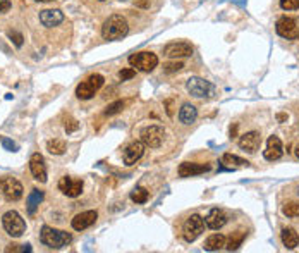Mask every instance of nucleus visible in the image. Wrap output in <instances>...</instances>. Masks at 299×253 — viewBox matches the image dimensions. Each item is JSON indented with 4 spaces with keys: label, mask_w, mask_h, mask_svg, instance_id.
<instances>
[{
    "label": "nucleus",
    "mask_w": 299,
    "mask_h": 253,
    "mask_svg": "<svg viewBox=\"0 0 299 253\" xmlns=\"http://www.w3.org/2000/svg\"><path fill=\"white\" fill-rule=\"evenodd\" d=\"M148 198H150V193H148V190H145V188H136L131 191V200L134 201V203H145Z\"/></svg>",
    "instance_id": "obj_28"
},
{
    "label": "nucleus",
    "mask_w": 299,
    "mask_h": 253,
    "mask_svg": "<svg viewBox=\"0 0 299 253\" xmlns=\"http://www.w3.org/2000/svg\"><path fill=\"white\" fill-rule=\"evenodd\" d=\"M64 21V14L59 9H47V11L40 12V22L47 28L59 26Z\"/></svg>",
    "instance_id": "obj_20"
},
{
    "label": "nucleus",
    "mask_w": 299,
    "mask_h": 253,
    "mask_svg": "<svg viewBox=\"0 0 299 253\" xmlns=\"http://www.w3.org/2000/svg\"><path fill=\"white\" fill-rule=\"evenodd\" d=\"M281 7L284 11H296L299 9V0H281Z\"/></svg>",
    "instance_id": "obj_31"
},
{
    "label": "nucleus",
    "mask_w": 299,
    "mask_h": 253,
    "mask_svg": "<svg viewBox=\"0 0 299 253\" xmlns=\"http://www.w3.org/2000/svg\"><path fill=\"white\" fill-rule=\"evenodd\" d=\"M129 64H131V67L137 69V71L150 73L158 65V57L151 52H137L129 57Z\"/></svg>",
    "instance_id": "obj_7"
},
{
    "label": "nucleus",
    "mask_w": 299,
    "mask_h": 253,
    "mask_svg": "<svg viewBox=\"0 0 299 253\" xmlns=\"http://www.w3.org/2000/svg\"><path fill=\"white\" fill-rule=\"evenodd\" d=\"M164 136H165V131L162 126H148L141 131V142L145 143V147L150 148H158L160 145L164 143Z\"/></svg>",
    "instance_id": "obj_9"
},
{
    "label": "nucleus",
    "mask_w": 299,
    "mask_h": 253,
    "mask_svg": "<svg viewBox=\"0 0 299 253\" xmlns=\"http://www.w3.org/2000/svg\"><path fill=\"white\" fill-rule=\"evenodd\" d=\"M286 119V114H279V121H284Z\"/></svg>",
    "instance_id": "obj_38"
},
{
    "label": "nucleus",
    "mask_w": 299,
    "mask_h": 253,
    "mask_svg": "<svg viewBox=\"0 0 299 253\" xmlns=\"http://www.w3.org/2000/svg\"><path fill=\"white\" fill-rule=\"evenodd\" d=\"M275 31H277L279 36H282V38H286V40H297L299 38V26H297L296 19L287 17V16H284L277 21Z\"/></svg>",
    "instance_id": "obj_8"
},
{
    "label": "nucleus",
    "mask_w": 299,
    "mask_h": 253,
    "mask_svg": "<svg viewBox=\"0 0 299 253\" xmlns=\"http://www.w3.org/2000/svg\"><path fill=\"white\" fill-rule=\"evenodd\" d=\"M59 190L62 191L65 196H69V198H76V196H79L83 193V181L64 176V177H60V181H59Z\"/></svg>",
    "instance_id": "obj_11"
},
{
    "label": "nucleus",
    "mask_w": 299,
    "mask_h": 253,
    "mask_svg": "<svg viewBox=\"0 0 299 253\" xmlns=\"http://www.w3.org/2000/svg\"><path fill=\"white\" fill-rule=\"evenodd\" d=\"M64 128H65V131H67V133H74V131H78L79 123L76 119H73V117H67V119H65Z\"/></svg>",
    "instance_id": "obj_32"
},
{
    "label": "nucleus",
    "mask_w": 299,
    "mask_h": 253,
    "mask_svg": "<svg viewBox=\"0 0 299 253\" xmlns=\"http://www.w3.org/2000/svg\"><path fill=\"white\" fill-rule=\"evenodd\" d=\"M47 150H49L52 155H62V153H65V150H67V145H65L64 140H50L47 143Z\"/></svg>",
    "instance_id": "obj_24"
},
{
    "label": "nucleus",
    "mask_w": 299,
    "mask_h": 253,
    "mask_svg": "<svg viewBox=\"0 0 299 253\" xmlns=\"http://www.w3.org/2000/svg\"><path fill=\"white\" fill-rule=\"evenodd\" d=\"M184 67L182 62H179V60H175V62H169L164 65L165 73H175V71H181V69Z\"/></svg>",
    "instance_id": "obj_33"
},
{
    "label": "nucleus",
    "mask_w": 299,
    "mask_h": 253,
    "mask_svg": "<svg viewBox=\"0 0 299 253\" xmlns=\"http://www.w3.org/2000/svg\"><path fill=\"white\" fill-rule=\"evenodd\" d=\"M282 155H284V147H282L281 138L270 136L267 142V148H265V152H263V157L267 158L268 162H273V160H279Z\"/></svg>",
    "instance_id": "obj_15"
},
{
    "label": "nucleus",
    "mask_w": 299,
    "mask_h": 253,
    "mask_svg": "<svg viewBox=\"0 0 299 253\" xmlns=\"http://www.w3.org/2000/svg\"><path fill=\"white\" fill-rule=\"evenodd\" d=\"M36 2H52V0H36Z\"/></svg>",
    "instance_id": "obj_40"
},
{
    "label": "nucleus",
    "mask_w": 299,
    "mask_h": 253,
    "mask_svg": "<svg viewBox=\"0 0 299 253\" xmlns=\"http://www.w3.org/2000/svg\"><path fill=\"white\" fill-rule=\"evenodd\" d=\"M244 236L246 234L244 233H237V234H234V236H231V240H229V243H227V250H237L241 245H243V241H244Z\"/></svg>",
    "instance_id": "obj_29"
},
{
    "label": "nucleus",
    "mask_w": 299,
    "mask_h": 253,
    "mask_svg": "<svg viewBox=\"0 0 299 253\" xmlns=\"http://www.w3.org/2000/svg\"><path fill=\"white\" fill-rule=\"evenodd\" d=\"M7 35H9V38H11V40L14 41V45H16V47H21V45H22V40H25V38H22L21 33H17V31H9Z\"/></svg>",
    "instance_id": "obj_35"
},
{
    "label": "nucleus",
    "mask_w": 299,
    "mask_h": 253,
    "mask_svg": "<svg viewBox=\"0 0 299 253\" xmlns=\"http://www.w3.org/2000/svg\"><path fill=\"white\" fill-rule=\"evenodd\" d=\"M282 214L289 219H296L299 217V201H289L282 207Z\"/></svg>",
    "instance_id": "obj_27"
},
{
    "label": "nucleus",
    "mask_w": 299,
    "mask_h": 253,
    "mask_svg": "<svg viewBox=\"0 0 299 253\" xmlns=\"http://www.w3.org/2000/svg\"><path fill=\"white\" fill-rule=\"evenodd\" d=\"M225 241H227L225 236H222V234H212V236L206 238V241H205V250L206 251H218L225 246Z\"/></svg>",
    "instance_id": "obj_23"
},
{
    "label": "nucleus",
    "mask_w": 299,
    "mask_h": 253,
    "mask_svg": "<svg viewBox=\"0 0 299 253\" xmlns=\"http://www.w3.org/2000/svg\"><path fill=\"white\" fill-rule=\"evenodd\" d=\"M127 33H129V25L121 14H113L102 26V36L105 40H121Z\"/></svg>",
    "instance_id": "obj_1"
},
{
    "label": "nucleus",
    "mask_w": 299,
    "mask_h": 253,
    "mask_svg": "<svg viewBox=\"0 0 299 253\" xmlns=\"http://www.w3.org/2000/svg\"><path fill=\"white\" fill-rule=\"evenodd\" d=\"M145 153V143L143 142H132L129 147L124 150V164L126 166H134V164L143 157Z\"/></svg>",
    "instance_id": "obj_18"
},
{
    "label": "nucleus",
    "mask_w": 299,
    "mask_h": 253,
    "mask_svg": "<svg viewBox=\"0 0 299 253\" xmlns=\"http://www.w3.org/2000/svg\"><path fill=\"white\" fill-rule=\"evenodd\" d=\"M212 169L210 164H194V162H184L179 166V176L181 177H191L208 172Z\"/></svg>",
    "instance_id": "obj_19"
},
{
    "label": "nucleus",
    "mask_w": 299,
    "mask_h": 253,
    "mask_svg": "<svg viewBox=\"0 0 299 253\" xmlns=\"http://www.w3.org/2000/svg\"><path fill=\"white\" fill-rule=\"evenodd\" d=\"M11 2L9 0H4V2H0V14H6L9 9H11Z\"/></svg>",
    "instance_id": "obj_37"
},
{
    "label": "nucleus",
    "mask_w": 299,
    "mask_h": 253,
    "mask_svg": "<svg viewBox=\"0 0 299 253\" xmlns=\"http://www.w3.org/2000/svg\"><path fill=\"white\" fill-rule=\"evenodd\" d=\"M0 2H4V0H0Z\"/></svg>",
    "instance_id": "obj_42"
},
{
    "label": "nucleus",
    "mask_w": 299,
    "mask_h": 253,
    "mask_svg": "<svg viewBox=\"0 0 299 253\" xmlns=\"http://www.w3.org/2000/svg\"><path fill=\"white\" fill-rule=\"evenodd\" d=\"M281 240L287 250H294L299 245V234L294 227H284L281 233Z\"/></svg>",
    "instance_id": "obj_21"
},
{
    "label": "nucleus",
    "mask_w": 299,
    "mask_h": 253,
    "mask_svg": "<svg viewBox=\"0 0 299 253\" xmlns=\"http://www.w3.org/2000/svg\"><path fill=\"white\" fill-rule=\"evenodd\" d=\"M97 219H98L97 210H86V212L74 215L71 224H73V229H76V231H84V229H88L89 226H93V224L97 222Z\"/></svg>",
    "instance_id": "obj_14"
},
{
    "label": "nucleus",
    "mask_w": 299,
    "mask_h": 253,
    "mask_svg": "<svg viewBox=\"0 0 299 253\" xmlns=\"http://www.w3.org/2000/svg\"><path fill=\"white\" fill-rule=\"evenodd\" d=\"M203 231H205V219L198 214L189 215L188 221L184 222V226H182V236L188 243L196 241L198 238L201 236Z\"/></svg>",
    "instance_id": "obj_5"
},
{
    "label": "nucleus",
    "mask_w": 299,
    "mask_h": 253,
    "mask_svg": "<svg viewBox=\"0 0 299 253\" xmlns=\"http://www.w3.org/2000/svg\"><path fill=\"white\" fill-rule=\"evenodd\" d=\"M136 76V69L131 67V69H122L121 73H119V78L122 79V81H127V79L134 78Z\"/></svg>",
    "instance_id": "obj_34"
},
{
    "label": "nucleus",
    "mask_w": 299,
    "mask_h": 253,
    "mask_svg": "<svg viewBox=\"0 0 299 253\" xmlns=\"http://www.w3.org/2000/svg\"><path fill=\"white\" fill-rule=\"evenodd\" d=\"M186 88L189 91V95H193L194 98H212L215 97V86H213V83L206 81V79L203 78H189L188 83H186Z\"/></svg>",
    "instance_id": "obj_3"
},
{
    "label": "nucleus",
    "mask_w": 299,
    "mask_h": 253,
    "mask_svg": "<svg viewBox=\"0 0 299 253\" xmlns=\"http://www.w3.org/2000/svg\"><path fill=\"white\" fill-rule=\"evenodd\" d=\"M43 200V193L41 191H38V190H33V193L28 196V210L33 214L36 210V207L40 205V201Z\"/></svg>",
    "instance_id": "obj_26"
},
{
    "label": "nucleus",
    "mask_w": 299,
    "mask_h": 253,
    "mask_svg": "<svg viewBox=\"0 0 299 253\" xmlns=\"http://www.w3.org/2000/svg\"><path fill=\"white\" fill-rule=\"evenodd\" d=\"M222 164H225V166H234V167H243V166H248V160H244V158L237 157V155H232V153H225L224 157H222Z\"/></svg>",
    "instance_id": "obj_25"
},
{
    "label": "nucleus",
    "mask_w": 299,
    "mask_h": 253,
    "mask_svg": "<svg viewBox=\"0 0 299 253\" xmlns=\"http://www.w3.org/2000/svg\"><path fill=\"white\" fill-rule=\"evenodd\" d=\"M103 83H105V79H103L102 74H91L86 81L78 84L76 95H78V98H81V100H89V98H93L95 93L103 86Z\"/></svg>",
    "instance_id": "obj_6"
},
{
    "label": "nucleus",
    "mask_w": 299,
    "mask_h": 253,
    "mask_svg": "<svg viewBox=\"0 0 299 253\" xmlns=\"http://www.w3.org/2000/svg\"><path fill=\"white\" fill-rule=\"evenodd\" d=\"M30 169L31 174L36 181L47 182V167H45V158L40 153H33L30 158Z\"/></svg>",
    "instance_id": "obj_16"
},
{
    "label": "nucleus",
    "mask_w": 299,
    "mask_h": 253,
    "mask_svg": "<svg viewBox=\"0 0 299 253\" xmlns=\"http://www.w3.org/2000/svg\"><path fill=\"white\" fill-rule=\"evenodd\" d=\"M237 145H239V148L244 150V152L255 153L256 150L260 148V145H262V134H260L258 131H249V133H244L243 136L239 138Z\"/></svg>",
    "instance_id": "obj_13"
},
{
    "label": "nucleus",
    "mask_w": 299,
    "mask_h": 253,
    "mask_svg": "<svg viewBox=\"0 0 299 253\" xmlns=\"http://www.w3.org/2000/svg\"><path fill=\"white\" fill-rule=\"evenodd\" d=\"M40 240L45 246L59 250V248L67 246L69 243L73 241V236H71L69 233H65V231H60V229L43 226L41 227V233H40Z\"/></svg>",
    "instance_id": "obj_2"
},
{
    "label": "nucleus",
    "mask_w": 299,
    "mask_h": 253,
    "mask_svg": "<svg viewBox=\"0 0 299 253\" xmlns=\"http://www.w3.org/2000/svg\"><path fill=\"white\" fill-rule=\"evenodd\" d=\"M22 185L14 177H0V193L6 196L7 200H19L22 196Z\"/></svg>",
    "instance_id": "obj_10"
},
{
    "label": "nucleus",
    "mask_w": 299,
    "mask_h": 253,
    "mask_svg": "<svg viewBox=\"0 0 299 253\" xmlns=\"http://www.w3.org/2000/svg\"><path fill=\"white\" fill-rule=\"evenodd\" d=\"M2 145H4V147H6L7 150H11V152H16V143H12L11 142V140H2Z\"/></svg>",
    "instance_id": "obj_36"
},
{
    "label": "nucleus",
    "mask_w": 299,
    "mask_h": 253,
    "mask_svg": "<svg viewBox=\"0 0 299 253\" xmlns=\"http://www.w3.org/2000/svg\"><path fill=\"white\" fill-rule=\"evenodd\" d=\"M164 54L170 59H181V57H189L193 54V47L188 41H174L169 43L164 49Z\"/></svg>",
    "instance_id": "obj_12"
},
{
    "label": "nucleus",
    "mask_w": 299,
    "mask_h": 253,
    "mask_svg": "<svg viewBox=\"0 0 299 253\" xmlns=\"http://www.w3.org/2000/svg\"><path fill=\"white\" fill-rule=\"evenodd\" d=\"M100 2H103V0H100Z\"/></svg>",
    "instance_id": "obj_43"
},
{
    "label": "nucleus",
    "mask_w": 299,
    "mask_h": 253,
    "mask_svg": "<svg viewBox=\"0 0 299 253\" xmlns=\"http://www.w3.org/2000/svg\"><path fill=\"white\" fill-rule=\"evenodd\" d=\"M296 193H297V195H299V186H297V190H296Z\"/></svg>",
    "instance_id": "obj_41"
},
{
    "label": "nucleus",
    "mask_w": 299,
    "mask_h": 253,
    "mask_svg": "<svg viewBox=\"0 0 299 253\" xmlns=\"http://www.w3.org/2000/svg\"><path fill=\"white\" fill-rule=\"evenodd\" d=\"M227 224V214L222 209H212L210 212L206 214L205 217V226L217 231V229H222Z\"/></svg>",
    "instance_id": "obj_17"
},
{
    "label": "nucleus",
    "mask_w": 299,
    "mask_h": 253,
    "mask_svg": "<svg viewBox=\"0 0 299 253\" xmlns=\"http://www.w3.org/2000/svg\"><path fill=\"white\" fill-rule=\"evenodd\" d=\"M2 226H4V229H6V233L9 234V236H12V238L22 236L25 231H26L25 219H22L21 215L16 212V210H9V212L4 214Z\"/></svg>",
    "instance_id": "obj_4"
},
{
    "label": "nucleus",
    "mask_w": 299,
    "mask_h": 253,
    "mask_svg": "<svg viewBox=\"0 0 299 253\" xmlns=\"http://www.w3.org/2000/svg\"><path fill=\"white\" fill-rule=\"evenodd\" d=\"M294 153H296V157L299 158V145H297V147H296V150H294Z\"/></svg>",
    "instance_id": "obj_39"
},
{
    "label": "nucleus",
    "mask_w": 299,
    "mask_h": 253,
    "mask_svg": "<svg viewBox=\"0 0 299 253\" xmlns=\"http://www.w3.org/2000/svg\"><path fill=\"white\" fill-rule=\"evenodd\" d=\"M122 109H124V102L117 100V102H113V104L108 105L103 114H105V116H113V114H119V112H121Z\"/></svg>",
    "instance_id": "obj_30"
},
{
    "label": "nucleus",
    "mask_w": 299,
    "mask_h": 253,
    "mask_svg": "<svg viewBox=\"0 0 299 253\" xmlns=\"http://www.w3.org/2000/svg\"><path fill=\"white\" fill-rule=\"evenodd\" d=\"M198 117V110L196 107L191 105V104H184L181 107V110H179V121H181L182 124H193L194 121H196Z\"/></svg>",
    "instance_id": "obj_22"
}]
</instances>
